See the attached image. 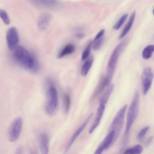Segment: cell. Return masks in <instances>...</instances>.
I'll return each instance as SVG.
<instances>
[{"instance_id": "1", "label": "cell", "mask_w": 154, "mask_h": 154, "mask_svg": "<svg viewBox=\"0 0 154 154\" xmlns=\"http://www.w3.org/2000/svg\"><path fill=\"white\" fill-rule=\"evenodd\" d=\"M13 50L14 60L20 66L33 72L38 71L39 66L37 59L27 49L22 46L18 45Z\"/></svg>"}, {"instance_id": "2", "label": "cell", "mask_w": 154, "mask_h": 154, "mask_svg": "<svg viewBox=\"0 0 154 154\" xmlns=\"http://www.w3.org/2000/svg\"><path fill=\"white\" fill-rule=\"evenodd\" d=\"M139 99V91H137L134 94L128 111L123 143L120 149L121 151L123 150L128 142L131 128L138 115Z\"/></svg>"}, {"instance_id": "3", "label": "cell", "mask_w": 154, "mask_h": 154, "mask_svg": "<svg viewBox=\"0 0 154 154\" xmlns=\"http://www.w3.org/2000/svg\"><path fill=\"white\" fill-rule=\"evenodd\" d=\"M128 38H126L119 44L113 50L108 62L106 77V86L108 87L111 82L119 57L127 45Z\"/></svg>"}, {"instance_id": "4", "label": "cell", "mask_w": 154, "mask_h": 154, "mask_svg": "<svg viewBox=\"0 0 154 154\" xmlns=\"http://www.w3.org/2000/svg\"><path fill=\"white\" fill-rule=\"evenodd\" d=\"M45 106L47 113L52 116L56 112L58 105L57 91L55 87L51 86L48 88L47 91V100Z\"/></svg>"}, {"instance_id": "5", "label": "cell", "mask_w": 154, "mask_h": 154, "mask_svg": "<svg viewBox=\"0 0 154 154\" xmlns=\"http://www.w3.org/2000/svg\"><path fill=\"white\" fill-rule=\"evenodd\" d=\"M128 105H124L118 112L110 126L109 131H113L115 134L112 144L116 141L122 128L125 114Z\"/></svg>"}, {"instance_id": "6", "label": "cell", "mask_w": 154, "mask_h": 154, "mask_svg": "<svg viewBox=\"0 0 154 154\" xmlns=\"http://www.w3.org/2000/svg\"><path fill=\"white\" fill-rule=\"evenodd\" d=\"M23 121L20 117L15 119L11 124L8 131V137L9 140L14 142L19 138L21 134Z\"/></svg>"}, {"instance_id": "7", "label": "cell", "mask_w": 154, "mask_h": 154, "mask_svg": "<svg viewBox=\"0 0 154 154\" xmlns=\"http://www.w3.org/2000/svg\"><path fill=\"white\" fill-rule=\"evenodd\" d=\"M154 74L149 67L144 69L142 74L141 80L143 93L146 95L150 88L154 78Z\"/></svg>"}, {"instance_id": "8", "label": "cell", "mask_w": 154, "mask_h": 154, "mask_svg": "<svg viewBox=\"0 0 154 154\" xmlns=\"http://www.w3.org/2000/svg\"><path fill=\"white\" fill-rule=\"evenodd\" d=\"M7 44L9 49L14 50L18 45L19 36L16 28L13 26L8 30L6 35Z\"/></svg>"}, {"instance_id": "9", "label": "cell", "mask_w": 154, "mask_h": 154, "mask_svg": "<svg viewBox=\"0 0 154 154\" xmlns=\"http://www.w3.org/2000/svg\"><path fill=\"white\" fill-rule=\"evenodd\" d=\"M93 115V113H91L87 118L82 125L74 132L68 142L63 154H66L75 140L87 126Z\"/></svg>"}, {"instance_id": "10", "label": "cell", "mask_w": 154, "mask_h": 154, "mask_svg": "<svg viewBox=\"0 0 154 154\" xmlns=\"http://www.w3.org/2000/svg\"><path fill=\"white\" fill-rule=\"evenodd\" d=\"M52 15L48 12H43L38 16L37 25L41 30H45L48 26L52 19Z\"/></svg>"}, {"instance_id": "11", "label": "cell", "mask_w": 154, "mask_h": 154, "mask_svg": "<svg viewBox=\"0 0 154 154\" xmlns=\"http://www.w3.org/2000/svg\"><path fill=\"white\" fill-rule=\"evenodd\" d=\"M105 105L103 104H99L95 118L89 131L90 134H92L99 125L105 110Z\"/></svg>"}, {"instance_id": "12", "label": "cell", "mask_w": 154, "mask_h": 154, "mask_svg": "<svg viewBox=\"0 0 154 154\" xmlns=\"http://www.w3.org/2000/svg\"><path fill=\"white\" fill-rule=\"evenodd\" d=\"M39 142L41 154H49V138L48 135L45 133L41 134Z\"/></svg>"}, {"instance_id": "13", "label": "cell", "mask_w": 154, "mask_h": 154, "mask_svg": "<svg viewBox=\"0 0 154 154\" xmlns=\"http://www.w3.org/2000/svg\"><path fill=\"white\" fill-rule=\"evenodd\" d=\"M75 50V45L72 44H68L65 45L59 52L57 57L62 58L66 55L73 53Z\"/></svg>"}, {"instance_id": "14", "label": "cell", "mask_w": 154, "mask_h": 154, "mask_svg": "<svg viewBox=\"0 0 154 154\" xmlns=\"http://www.w3.org/2000/svg\"><path fill=\"white\" fill-rule=\"evenodd\" d=\"M136 15L135 11L132 14L128 23L126 25L122 32L119 36V38L121 39L123 38L129 32L134 23Z\"/></svg>"}, {"instance_id": "15", "label": "cell", "mask_w": 154, "mask_h": 154, "mask_svg": "<svg viewBox=\"0 0 154 154\" xmlns=\"http://www.w3.org/2000/svg\"><path fill=\"white\" fill-rule=\"evenodd\" d=\"M114 85L112 84L109 86L107 89L101 97L99 100V104L106 105L114 89Z\"/></svg>"}, {"instance_id": "16", "label": "cell", "mask_w": 154, "mask_h": 154, "mask_svg": "<svg viewBox=\"0 0 154 154\" xmlns=\"http://www.w3.org/2000/svg\"><path fill=\"white\" fill-rule=\"evenodd\" d=\"M106 86V77H103L100 81L93 93L92 99H94L98 96L103 91L104 88Z\"/></svg>"}, {"instance_id": "17", "label": "cell", "mask_w": 154, "mask_h": 154, "mask_svg": "<svg viewBox=\"0 0 154 154\" xmlns=\"http://www.w3.org/2000/svg\"><path fill=\"white\" fill-rule=\"evenodd\" d=\"M94 61L93 56H91L83 65L81 69V73L83 77L86 76L91 68Z\"/></svg>"}, {"instance_id": "18", "label": "cell", "mask_w": 154, "mask_h": 154, "mask_svg": "<svg viewBox=\"0 0 154 154\" xmlns=\"http://www.w3.org/2000/svg\"><path fill=\"white\" fill-rule=\"evenodd\" d=\"M143 150V146L137 145L125 150L122 154H140Z\"/></svg>"}, {"instance_id": "19", "label": "cell", "mask_w": 154, "mask_h": 154, "mask_svg": "<svg viewBox=\"0 0 154 154\" xmlns=\"http://www.w3.org/2000/svg\"><path fill=\"white\" fill-rule=\"evenodd\" d=\"M154 51V45H150L146 46L143 50L142 52L143 58L145 59H148L152 57Z\"/></svg>"}, {"instance_id": "20", "label": "cell", "mask_w": 154, "mask_h": 154, "mask_svg": "<svg viewBox=\"0 0 154 154\" xmlns=\"http://www.w3.org/2000/svg\"><path fill=\"white\" fill-rule=\"evenodd\" d=\"M63 104L65 112L67 113L70 106V99L69 95L67 94H65L63 95Z\"/></svg>"}, {"instance_id": "21", "label": "cell", "mask_w": 154, "mask_h": 154, "mask_svg": "<svg viewBox=\"0 0 154 154\" xmlns=\"http://www.w3.org/2000/svg\"><path fill=\"white\" fill-rule=\"evenodd\" d=\"M0 16L5 24H9L10 20L9 16L6 11L3 9H0Z\"/></svg>"}, {"instance_id": "22", "label": "cell", "mask_w": 154, "mask_h": 154, "mask_svg": "<svg viewBox=\"0 0 154 154\" xmlns=\"http://www.w3.org/2000/svg\"><path fill=\"white\" fill-rule=\"evenodd\" d=\"M128 16V14H126L122 16L115 24L113 26V29L116 30L119 29L122 26Z\"/></svg>"}, {"instance_id": "23", "label": "cell", "mask_w": 154, "mask_h": 154, "mask_svg": "<svg viewBox=\"0 0 154 154\" xmlns=\"http://www.w3.org/2000/svg\"><path fill=\"white\" fill-rule=\"evenodd\" d=\"M91 45L92 41L91 40L82 52V60H86L88 57L91 51Z\"/></svg>"}, {"instance_id": "24", "label": "cell", "mask_w": 154, "mask_h": 154, "mask_svg": "<svg viewBox=\"0 0 154 154\" xmlns=\"http://www.w3.org/2000/svg\"><path fill=\"white\" fill-rule=\"evenodd\" d=\"M103 41V36L96 39H94L92 45L94 50H97L99 49L102 45Z\"/></svg>"}, {"instance_id": "25", "label": "cell", "mask_w": 154, "mask_h": 154, "mask_svg": "<svg viewBox=\"0 0 154 154\" xmlns=\"http://www.w3.org/2000/svg\"><path fill=\"white\" fill-rule=\"evenodd\" d=\"M149 128V126H147L144 128L139 131L137 136V139L138 141L141 142L143 141Z\"/></svg>"}, {"instance_id": "26", "label": "cell", "mask_w": 154, "mask_h": 154, "mask_svg": "<svg viewBox=\"0 0 154 154\" xmlns=\"http://www.w3.org/2000/svg\"><path fill=\"white\" fill-rule=\"evenodd\" d=\"M105 149L100 145H99L94 154H101Z\"/></svg>"}, {"instance_id": "27", "label": "cell", "mask_w": 154, "mask_h": 154, "mask_svg": "<svg viewBox=\"0 0 154 154\" xmlns=\"http://www.w3.org/2000/svg\"><path fill=\"white\" fill-rule=\"evenodd\" d=\"M105 32L104 29L101 30L97 34L94 39H96L102 37Z\"/></svg>"}, {"instance_id": "28", "label": "cell", "mask_w": 154, "mask_h": 154, "mask_svg": "<svg viewBox=\"0 0 154 154\" xmlns=\"http://www.w3.org/2000/svg\"><path fill=\"white\" fill-rule=\"evenodd\" d=\"M153 138V137L151 136L146 140L144 143V145L145 146H148L150 145L152 141Z\"/></svg>"}, {"instance_id": "29", "label": "cell", "mask_w": 154, "mask_h": 154, "mask_svg": "<svg viewBox=\"0 0 154 154\" xmlns=\"http://www.w3.org/2000/svg\"><path fill=\"white\" fill-rule=\"evenodd\" d=\"M76 36L77 38L81 39L83 38L85 36V35L83 33H76Z\"/></svg>"}, {"instance_id": "30", "label": "cell", "mask_w": 154, "mask_h": 154, "mask_svg": "<svg viewBox=\"0 0 154 154\" xmlns=\"http://www.w3.org/2000/svg\"><path fill=\"white\" fill-rule=\"evenodd\" d=\"M30 154H37V152L34 150L30 151Z\"/></svg>"}, {"instance_id": "31", "label": "cell", "mask_w": 154, "mask_h": 154, "mask_svg": "<svg viewBox=\"0 0 154 154\" xmlns=\"http://www.w3.org/2000/svg\"><path fill=\"white\" fill-rule=\"evenodd\" d=\"M153 14H154V9L153 10Z\"/></svg>"}, {"instance_id": "32", "label": "cell", "mask_w": 154, "mask_h": 154, "mask_svg": "<svg viewBox=\"0 0 154 154\" xmlns=\"http://www.w3.org/2000/svg\"></svg>"}]
</instances>
